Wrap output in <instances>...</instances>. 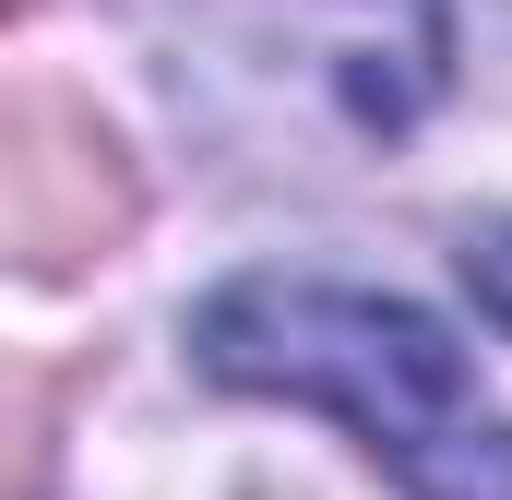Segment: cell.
<instances>
[{
    "label": "cell",
    "instance_id": "obj_6",
    "mask_svg": "<svg viewBox=\"0 0 512 500\" xmlns=\"http://www.w3.org/2000/svg\"><path fill=\"white\" fill-rule=\"evenodd\" d=\"M0 12H12V0H0Z\"/></svg>",
    "mask_w": 512,
    "mask_h": 500
},
{
    "label": "cell",
    "instance_id": "obj_3",
    "mask_svg": "<svg viewBox=\"0 0 512 500\" xmlns=\"http://www.w3.org/2000/svg\"><path fill=\"white\" fill-rule=\"evenodd\" d=\"M274 48L358 143H393L441 96V0H227L215 60H274Z\"/></svg>",
    "mask_w": 512,
    "mask_h": 500
},
{
    "label": "cell",
    "instance_id": "obj_4",
    "mask_svg": "<svg viewBox=\"0 0 512 500\" xmlns=\"http://www.w3.org/2000/svg\"><path fill=\"white\" fill-rule=\"evenodd\" d=\"M48 441H60V381L0 370V500H48Z\"/></svg>",
    "mask_w": 512,
    "mask_h": 500
},
{
    "label": "cell",
    "instance_id": "obj_2",
    "mask_svg": "<svg viewBox=\"0 0 512 500\" xmlns=\"http://www.w3.org/2000/svg\"><path fill=\"white\" fill-rule=\"evenodd\" d=\"M143 227L131 143L60 84H0V262L84 274Z\"/></svg>",
    "mask_w": 512,
    "mask_h": 500
},
{
    "label": "cell",
    "instance_id": "obj_1",
    "mask_svg": "<svg viewBox=\"0 0 512 500\" xmlns=\"http://www.w3.org/2000/svg\"><path fill=\"white\" fill-rule=\"evenodd\" d=\"M191 358L227 393H286L358 429V453L405 500H512V417L477 393V358L393 286L227 274L191 310Z\"/></svg>",
    "mask_w": 512,
    "mask_h": 500
},
{
    "label": "cell",
    "instance_id": "obj_5",
    "mask_svg": "<svg viewBox=\"0 0 512 500\" xmlns=\"http://www.w3.org/2000/svg\"><path fill=\"white\" fill-rule=\"evenodd\" d=\"M465 286H477V310L512 334V227H477L465 239Z\"/></svg>",
    "mask_w": 512,
    "mask_h": 500
}]
</instances>
